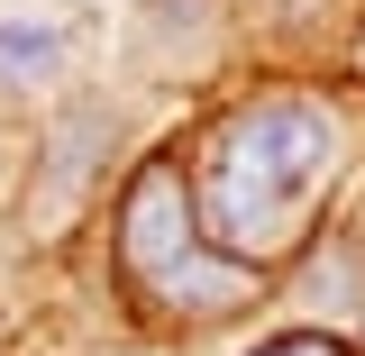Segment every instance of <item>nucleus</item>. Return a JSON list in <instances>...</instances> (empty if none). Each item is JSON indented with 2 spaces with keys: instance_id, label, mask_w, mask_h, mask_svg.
Listing matches in <instances>:
<instances>
[{
  "instance_id": "39448f33",
  "label": "nucleus",
  "mask_w": 365,
  "mask_h": 356,
  "mask_svg": "<svg viewBox=\"0 0 365 356\" xmlns=\"http://www.w3.org/2000/svg\"><path fill=\"white\" fill-rule=\"evenodd\" d=\"M73 64H83V9L73 0H9L0 9V101L9 110L64 101Z\"/></svg>"
},
{
  "instance_id": "f257e3e1",
  "label": "nucleus",
  "mask_w": 365,
  "mask_h": 356,
  "mask_svg": "<svg viewBox=\"0 0 365 356\" xmlns=\"http://www.w3.org/2000/svg\"><path fill=\"white\" fill-rule=\"evenodd\" d=\"M182 156L220 256L292 274V256L319 238V210L365 156V101L338 83H247L182 128Z\"/></svg>"
},
{
  "instance_id": "423d86ee",
  "label": "nucleus",
  "mask_w": 365,
  "mask_h": 356,
  "mask_svg": "<svg viewBox=\"0 0 365 356\" xmlns=\"http://www.w3.org/2000/svg\"><path fill=\"white\" fill-rule=\"evenodd\" d=\"M247 356H356V338H338V329H319V320H302V329H265Z\"/></svg>"
},
{
  "instance_id": "20e7f679",
  "label": "nucleus",
  "mask_w": 365,
  "mask_h": 356,
  "mask_svg": "<svg viewBox=\"0 0 365 356\" xmlns=\"http://www.w3.org/2000/svg\"><path fill=\"white\" fill-rule=\"evenodd\" d=\"M228 46H237V0H128L119 19V64L128 83L155 91H201L228 64Z\"/></svg>"
},
{
  "instance_id": "f03ea898",
  "label": "nucleus",
  "mask_w": 365,
  "mask_h": 356,
  "mask_svg": "<svg viewBox=\"0 0 365 356\" xmlns=\"http://www.w3.org/2000/svg\"><path fill=\"white\" fill-rule=\"evenodd\" d=\"M110 274L155 329H228L247 320L274 293V274L220 256V238L201 228V201H192V156L182 137L128 156V174L110 192Z\"/></svg>"
},
{
  "instance_id": "7ed1b4c3",
  "label": "nucleus",
  "mask_w": 365,
  "mask_h": 356,
  "mask_svg": "<svg viewBox=\"0 0 365 356\" xmlns=\"http://www.w3.org/2000/svg\"><path fill=\"white\" fill-rule=\"evenodd\" d=\"M119 146H128V101L119 91H64V101H46L37 119V156H28V210H73L83 192L110 183L119 165Z\"/></svg>"
}]
</instances>
